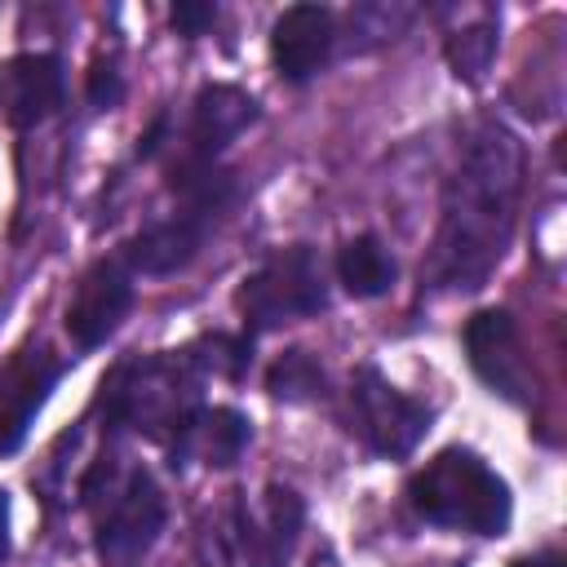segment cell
Returning <instances> with one entry per match:
<instances>
[{
  "instance_id": "cell-1",
  "label": "cell",
  "mask_w": 567,
  "mask_h": 567,
  "mask_svg": "<svg viewBox=\"0 0 567 567\" xmlns=\"http://www.w3.org/2000/svg\"><path fill=\"white\" fill-rule=\"evenodd\" d=\"M523 195V146L501 120L470 128L439 204V230L421 266L434 292H474L501 266Z\"/></svg>"
},
{
  "instance_id": "cell-2",
  "label": "cell",
  "mask_w": 567,
  "mask_h": 567,
  "mask_svg": "<svg viewBox=\"0 0 567 567\" xmlns=\"http://www.w3.org/2000/svg\"><path fill=\"white\" fill-rule=\"evenodd\" d=\"M75 496L93 518L97 563L102 567H142L164 532V518H168L164 492L151 478V470L128 461L115 447H102L84 465Z\"/></svg>"
},
{
  "instance_id": "cell-3",
  "label": "cell",
  "mask_w": 567,
  "mask_h": 567,
  "mask_svg": "<svg viewBox=\"0 0 567 567\" xmlns=\"http://www.w3.org/2000/svg\"><path fill=\"white\" fill-rule=\"evenodd\" d=\"M408 505L430 527L465 536H505L514 518L509 483L470 447H443L430 456L408 483Z\"/></svg>"
},
{
  "instance_id": "cell-4",
  "label": "cell",
  "mask_w": 567,
  "mask_h": 567,
  "mask_svg": "<svg viewBox=\"0 0 567 567\" xmlns=\"http://www.w3.org/2000/svg\"><path fill=\"white\" fill-rule=\"evenodd\" d=\"M199 368L186 359V350L164 354H137L111 368L102 381V416L111 430H133L142 439L168 443L182 421L204 403L199 399Z\"/></svg>"
},
{
  "instance_id": "cell-5",
  "label": "cell",
  "mask_w": 567,
  "mask_h": 567,
  "mask_svg": "<svg viewBox=\"0 0 567 567\" xmlns=\"http://www.w3.org/2000/svg\"><path fill=\"white\" fill-rule=\"evenodd\" d=\"M306 527V501L270 483L261 496L230 492L199 532V567H284Z\"/></svg>"
},
{
  "instance_id": "cell-6",
  "label": "cell",
  "mask_w": 567,
  "mask_h": 567,
  "mask_svg": "<svg viewBox=\"0 0 567 567\" xmlns=\"http://www.w3.org/2000/svg\"><path fill=\"white\" fill-rule=\"evenodd\" d=\"M239 315L248 332H270L292 319H310L328 306V266L310 244L270 252L239 284Z\"/></svg>"
},
{
  "instance_id": "cell-7",
  "label": "cell",
  "mask_w": 567,
  "mask_h": 567,
  "mask_svg": "<svg viewBox=\"0 0 567 567\" xmlns=\"http://www.w3.org/2000/svg\"><path fill=\"white\" fill-rule=\"evenodd\" d=\"M350 421H354V434L368 443V452L385 461H403L425 439L430 408L403 394L399 385H390L372 363H363L350 377Z\"/></svg>"
},
{
  "instance_id": "cell-8",
  "label": "cell",
  "mask_w": 567,
  "mask_h": 567,
  "mask_svg": "<svg viewBox=\"0 0 567 567\" xmlns=\"http://www.w3.org/2000/svg\"><path fill=\"white\" fill-rule=\"evenodd\" d=\"M66 372V359L53 354L44 341H22L0 363V456L18 452L27 430L35 425L40 408L49 403L58 377Z\"/></svg>"
},
{
  "instance_id": "cell-9",
  "label": "cell",
  "mask_w": 567,
  "mask_h": 567,
  "mask_svg": "<svg viewBox=\"0 0 567 567\" xmlns=\"http://www.w3.org/2000/svg\"><path fill=\"white\" fill-rule=\"evenodd\" d=\"M465 354L492 394H501L505 403L532 399V359L509 310H478L465 323Z\"/></svg>"
},
{
  "instance_id": "cell-10",
  "label": "cell",
  "mask_w": 567,
  "mask_h": 567,
  "mask_svg": "<svg viewBox=\"0 0 567 567\" xmlns=\"http://www.w3.org/2000/svg\"><path fill=\"white\" fill-rule=\"evenodd\" d=\"M133 279H137V275L128 270V261H124L120 252L97 257V261L80 275L75 292H71V301H66V332H71L75 350H97V346L120 328V319H124L128 306H133Z\"/></svg>"
},
{
  "instance_id": "cell-11",
  "label": "cell",
  "mask_w": 567,
  "mask_h": 567,
  "mask_svg": "<svg viewBox=\"0 0 567 567\" xmlns=\"http://www.w3.org/2000/svg\"><path fill=\"white\" fill-rule=\"evenodd\" d=\"M257 120V102L235 84L199 89L182 137H173V164H217V155Z\"/></svg>"
},
{
  "instance_id": "cell-12",
  "label": "cell",
  "mask_w": 567,
  "mask_h": 567,
  "mask_svg": "<svg viewBox=\"0 0 567 567\" xmlns=\"http://www.w3.org/2000/svg\"><path fill=\"white\" fill-rule=\"evenodd\" d=\"M66 97V71L53 53H13L0 62V120L31 128L49 120Z\"/></svg>"
},
{
  "instance_id": "cell-13",
  "label": "cell",
  "mask_w": 567,
  "mask_h": 567,
  "mask_svg": "<svg viewBox=\"0 0 567 567\" xmlns=\"http://www.w3.org/2000/svg\"><path fill=\"white\" fill-rule=\"evenodd\" d=\"M332 44H337V22L332 9L323 4H288L270 27V58L288 84L315 80L328 66Z\"/></svg>"
},
{
  "instance_id": "cell-14",
  "label": "cell",
  "mask_w": 567,
  "mask_h": 567,
  "mask_svg": "<svg viewBox=\"0 0 567 567\" xmlns=\"http://www.w3.org/2000/svg\"><path fill=\"white\" fill-rule=\"evenodd\" d=\"M248 443H252V421L244 412L199 403L164 447H168L173 465H195L199 461V465L226 470V465H235L244 456Z\"/></svg>"
},
{
  "instance_id": "cell-15",
  "label": "cell",
  "mask_w": 567,
  "mask_h": 567,
  "mask_svg": "<svg viewBox=\"0 0 567 567\" xmlns=\"http://www.w3.org/2000/svg\"><path fill=\"white\" fill-rule=\"evenodd\" d=\"M337 279L350 297H381L394 284V257L377 235H354L337 252Z\"/></svg>"
},
{
  "instance_id": "cell-16",
  "label": "cell",
  "mask_w": 567,
  "mask_h": 567,
  "mask_svg": "<svg viewBox=\"0 0 567 567\" xmlns=\"http://www.w3.org/2000/svg\"><path fill=\"white\" fill-rule=\"evenodd\" d=\"M186 359L199 368V377L239 381L248 372V363H252V341L248 337H230V332H208V337L186 346Z\"/></svg>"
},
{
  "instance_id": "cell-17",
  "label": "cell",
  "mask_w": 567,
  "mask_h": 567,
  "mask_svg": "<svg viewBox=\"0 0 567 567\" xmlns=\"http://www.w3.org/2000/svg\"><path fill=\"white\" fill-rule=\"evenodd\" d=\"M492 58H496V27L492 22H478V27H465V31L447 35V66H452L456 80L478 84L487 75Z\"/></svg>"
},
{
  "instance_id": "cell-18",
  "label": "cell",
  "mask_w": 567,
  "mask_h": 567,
  "mask_svg": "<svg viewBox=\"0 0 567 567\" xmlns=\"http://www.w3.org/2000/svg\"><path fill=\"white\" fill-rule=\"evenodd\" d=\"M266 390L275 394V399H288V403H301V399H319L323 390H328V381H323V368L306 354V350H288L275 368H270V377H266Z\"/></svg>"
},
{
  "instance_id": "cell-19",
  "label": "cell",
  "mask_w": 567,
  "mask_h": 567,
  "mask_svg": "<svg viewBox=\"0 0 567 567\" xmlns=\"http://www.w3.org/2000/svg\"><path fill=\"white\" fill-rule=\"evenodd\" d=\"M120 93H124V84H120V71H115V62L106 58H97L93 62V71H89V102L97 106V111H111L115 102H120Z\"/></svg>"
},
{
  "instance_id": "cell-20",
  "label": "cell",
  "mask_w": 567,
  "mask_h": 567,
  "mask_svg": "<svg viewBox=\"0 0 567 567\" xmlns=\"http://www.w3.org/2000/svg\"><path fill=\"white\" fill-rule=\"evenodd\" d=\"M217 22V4H208V0H177L173 4V27L182 31V35H204L208 27Z\"/></svg>"
},
{
  "instance_id": "cell-21",
  "label": "cell",
  "mask_w": 567,
  "mask_h": 567,
  "mask_svg": "<svg viewBox=\"0 0 567 567\" xmlns=\"http://www.w3.org/2000/svg\"><path fill=\"white\" fill-rule=\"evenodd\" d=\"M509 567H567V558L558 549H540V554H527V558H514Z\"/></svg>"
},
{
  "instance_id": "cell-22",
  "label": "cell",
  "mask_w": 567,
  "mask_h": 567,
  "mask_svg": "<svg viewBox=\"0 0 567 567\" xmlns=\"http://www.w3.org/2000/svg\"><path fill=\"white\" fill-rule=\"evenodd\" d=\"M9 558V496L0 487V563Z\"/></svg>"
},
{
  "instance_id": "cell-23",
  "label": "cell",
  "mask_w": 567,
  "mask_h": 567,
  "mask_svg": "<svg viewBox=\"0 0 567 567\" xmlns=\"http://www.w3.org/2000/svg\"><path fill=\"white\" fill-rule=\"evenodd\" d=\"M306 567H341V563H337V554H332L328 545H319V549L310 554V563H306Z\"/></svg>"
}]
</instances>
